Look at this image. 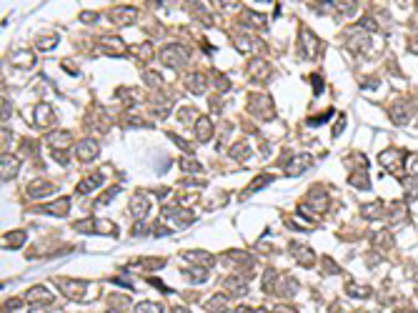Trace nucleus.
I'll return each instance as SVG.
<instances>
[{
    "instance_id": "a878e982",
    "label": "nucleus",
    "mask_w": 418,
    "mask_h": 313,
    "mask_svg": "<svg viewBox=\"0 0 418 313\" xmlns=\"http://www.w3.org/2000/svg\"><path fill=\"white\" fill-rule=\"evenodd\" d=\"M248 153H251V145H248L246 140H241V143H236V145H233V150H231V155H233V158H238V161H243V158H248Z\"/></svg>"
},
{
    "instance_id": "4468645a",
    "label": "nucleus",
    "mask_w": 418,
    "mask_h": 313,
    "mask_svg": "<svg viewBox=\"0 0 418 313\" xmlns=\"http://www.w3.org/2000/svg\"><path fill=\"white\" fill-rule=\"evenodd\" d=\"M246 291H248V286L238 276H231V278L223 281V293H228V296H243Z\"/></svg>"
},
{
    "instance_id": "a18cd8bd",
    "label": "nucleus",
    "mask_w": 418,
    "mask_h": 313,
    "mask_svg": "<svg viewBox=\"0 0 418 313\" xmlns=\"http://www.w3.org/2000/svg\"><path fill=\"white\" fill-rule=\"evenodd\" d=\"M80 20H83V23H95V20H98V15H95V13H83V15H80Z\"/></svg>"
},
{
    "instance_id": "aec40b11",
    "label": "nucleus",
    "mask_w": 418,
    "mask_h": 313,
    "mask_svg": "<svg viewBox=\"0 0 418 313\" xmlns=\"http://www.w3.org/2000/svg\"><path fill=\"white\" fill-rule=\"evenodd\" d=\"M23 243H25V231H13V233H8V236L3 238V246H5V248H13V251L20 248Z\"/></svg>"
},
{
    "instance_id": "f704fd0d",
    "label": "nucleus",
    "mask_w": 418,
    "mask_h": 313,
    "mask_svg": "<svg viewBox=\"0 0 418 313\" xmlns=\"http://www.w3.org/2000/svg\"><path fill=\"white\" fill-rule=\"evenodd\" d=\"M180 166H183V171H185V173H198V171H200V163H198V161H193V158H183V161H180Z\"/></svg>"
},
{
    "instance_id": "09e8293b",
    "label": "nucleus",
    "mask_w": 418,
    "mask_h": 313,
    "mask_svg": "<svg viewBox=\"0 0 418 313\" xmlns=\"http://www.w3.org/2000/svg\"><path fill=\"white\" fill-rule=\"evenodd\" d=\"M273 313H296V311H293V308H286V306H278Z\"/></svg>"
},
{
    "instance_id": "7ed1b4c3",
    "label": "nucleus",
    "mask_w": 418,
    "mask_h": 313,
    "mask_svg": "<svg viewBox=\"0 0 418 313\" xmlns=\"http://www.w3.org/2000/svg\"><path fill=\"white\" fill-rule=\"evenodd\" d=\"M75 153H78V158L83 161V163H90V161H95L98 158V153H100V145L95 143V140H80L78 145H75Z\"/></svg>"
},
{
    "instance_id": "f3484780",
    "label": "nucleus",
    "mask_w": 418,
    "mask_h": 313,
    "mask_svg": "<svg viewBox=\"0 0 418 313\" xmlns=\"http://www.w3.org/2000/svg\"><path fill=\"white\" fill-rule=\"evenodd\" d=\"M291 248H293V256L298 258L301 266H313L316 258H313V251H311V248H306V246H301V243H293Z\"/></svg>"
},
{
    "instance_id": "1a4fd4ad",
    "label": "nucleus",
    "mask_w": 418,
    "mask_h": 313,
    "mask_svg": "<svg viewBox=\"0 0 418 313\" xmlns=\"http://www.w3.org/2000/svg\"><path fill=\"white\" fill-rule=\"evenodd\" d=\"M195 138L200 140V143H205V140H211L213 138V120L211 118H198L195 120Z\"/></svg>"
},
{
    "instance_id": "c85d7f7f",
    "label": "nucleus",
    "mask_w": 418,
    "mask_h": 313,
    "mask_svg": "<svg viewBox=\"0 0 418 313\" xmlns=\"http://www.w3.org/2000/svg\"><path fill=\"white\" fill-rule=\"evenodd\" d=\"M351 186H358L361 191H368V176H366V171H358L356 176H351Z\"/></svg>"
},
{
    "instance_id": "9d476101",
    "label": "nucleus",
    "mask_w": 418,
    "mask_h": 313,
    "mask_svg": "<svg viewBox=\"0 0 418 313\" xmlns=\"http://www.w3.org/2000/svg\"><path fill=\"white\" fill-rule=\"evenodd\" d=\"M18 168H20V158H15L13 153H3V181L15 178Z\"/></svg>"
},
{
    "instance_id": "603ef678",
    "label": "nucleus",
    "mask_w": 418,
    "mask_h": 313,
    "mask_svg": "<svg viewBox=\"0 0 418 313\" xmlns=\"http://www.w3.org/2000/svg\"><path fill=\"white\" fill-rule=\"evenodd\" d=\"M33 313H45V311H33Z\"/></svg>"
},
{
    "instance_id": "5701e85b",
    "label": "nucleus",
    "mask_w": 418,
    "mask_h": 313,
    "mask_svg": "<svg viewBox=\"0 0 418 313\" xmlns=\"http://www.w3.org/2000/svg\"><path fill=\"white\" fill-rule=\"evenodd\" d=\"M408 118H411V113H408L406 105H393V108H391V120H393L396 125H406Z\"/></svg>"
},
{
    "instance_id": "6e6552de",
    "label": "nucleus",
    "mask_w": 418,
    "mask_h": 313,
    "mask_svg": "<svg viewBox=\"0 0 418 313\" xmlns=\"http://www.w3.org/2000/svg\"><path fill=\"white\" fill-rule=\"evenodd\" d=\"M130 211H133L135 218H145V216L150 213V198H148L145 193H135V196L130 198Z\"/></svg>"
},
{
    "instance_id": "3c124183",
    "label": "nucleus",
    "mask_w": 418,
    "mask_h": 313,
    "mask_svg": "<svg viewBox=\"0 0 418 313\" xmlns=\"http://www.w3.org/2000/svg\"><path fill=\"white\" fill-rule=\"evenodd\" d=\"M401 313H413V311H411V308H408V311H401Z\"/></svg>"
},
{
    "instance_id": "a211bd4d",
    "label": "nucleus",
    "mask_w": 418,
    "mask_h": 313,
    "mask_svg": "<svg viewBox=\"0 0 418 313\" xmlns=\"http://www.w3.org/2000/svg\"><path fill=\"white\" fill-rule=\"evenodd\" d=\"M185 85L190 88V93L200 95V93L205 90V75H203V73H190V75L185 78Z\"/></svg>"
},
{
    "instance_id": "f8f14e48",
    "label": "nucleus",
    "mask_w": 418,
    "mask_h": 313,
    "mask_svg": "<svg viewBox=\"0 0 418 313\" xmlns=\"http://www.w3.org/2000/svg\"><path fill=\"white\" fill-rule=\"evenodd\" d=\"M103 181H105V173H103V171H95V173H90V176H88V178L78 186V193H83V196H85V193H93V191H95Z\"/></svg>"
},
{
    "instance_id": "6ab92c4d",
    "label": "nucleus",
    "mask_w": 418,
    "mask_h": 313,
    "mask_svg": "<svg viewBox=\"0 0 418 313\" xmlns=\"http://www.w3.org/2000/svg\"><path fill=\"white\" fill-rule=\"evenodd\" d=\"M68 208H70V201H68V198H58L55 203L43 206V211H45V213H53V216H65Z\"/></svg>"
},
{
    "instance_id": "473e14b6",
    "label": "nucleus",
    "mask_w": 418,
    "mask_h": 313,
    "mask_svg": "<svg viewBox=\"0 0 418 313\" xmlns=\"http://www.w3.org/2000/svg\"><path fill=\"white\" fill-rule=\"evenodd\" d=\"M406 168H408L411 178L418 181V155H408V158H406Z\"/></svg>"
},
{
    "instance_id": "ddd939ff",
    "label": "nucleus",
    "mask_w": 418,
    "mask_h": 313,
    "mask_svg": "<svg viewBox=\"0 0 418 313\" xmlns=\"http://www.w3.org/2000/svg\"><path fill=\"white\" fill-rule=\"evenodd\" d=\"M308 166H311V155L301 153V155H296V158L286 166V173H288V176H298V173H303Z\"/></svg>"
},
{
    "instance_id": "37998d69",
    "label": "nucleus",
    "mask_w": 418,
    "mask_h": 313,
    "mask_svg": "<svg viewBox=\"0 0 418 313\" xmlns=\"http://www.w3.org/2000/svg\"><path fill=\"white\" fill-rule=\"evenodd\" d=\"M358 28H368V30H376V23H373V18H363Z\"/></svg>"
},
{
    "instance_id": "a19ab883",
    "label": "nucleus",
    "mask_w": 418,
    "mask_h": 313,
    "mask_svg": "<svg viewBox=\"0 0 418 313\" xmlns=\"http://www.w3.org/2000/svg\"><path fill=\"white\" fill-rule=\"evenodd\" d=\"M133 50H135V55H140V58H145V60L150 58V43H145V45H135Z\"/></svg>"
},
{
    "instance_id": "b1692460",
    "label": "nucleus",
    "mask_w": 418,
    "mask_h": 313,
    "mask_svg": "<svg viewBox=\"0 0 418 313\" xmlns=\"http://www.w3.org/2000/svg\"><path fill=\"white\" fill-rule=\"evenodd\" d=\"M103 48H108L110 55H123L125 53V43L120 38H105L103 40Z\"/></svg>"
},
{
    "instance_id": "e433bc0d",
    "label": "nucleus",
    "mask_w": 418,
    "mask_h": 313,
    "mask_svg": "<svg viewBox=\"0 0 418 313\" xmlns=\"http://www.w3.org/2000/svg\"><path fill=\"white\" fill-rule=\"evenodd\" d=\"M381 208H383L381 203H371V206L363 208V216L366 218H381Z\"/></svg>"
},
{
    "instance_id": "c9c22d12",
    "label": "nucleus",
    "mask_w": 418,
    "mask_h": 313,
    "mask_svg": "<svg viewBox=\"0 0 418 313\" xmlns=\"http://www.w3.org/2000/svg\"><path fill=\"white\" fill-rule=\"evenodd\" d=\"M271 181H273L271 176H258V178H256L251 186H248V191H246V193H256V188H261V186H268Z\"/></svg>"
},
{
    "instance_id": "c756f323",
    "label": "nucleus",
    "mask_w": 418,
    "mask_h": 313,
    "mask_svg": "<svg viewBox=\"0 0 418 313\" xmlns=\"http://www.w3.org/2000/svg\"><path fill=\"white\" fill-rule=\"evenodd\" d=\"M398 158H403L401 150H386V153H381V163H383V166H393Z\"/></svg>"
},
{
    "instance_id": "423d86ee",
    "label": "nucleus",
    "mask_w": 418,
    "mask_h": 313,
    "mask_svg": "<svg viewBox=\"0 0 418 313\" xmlns=\"http://www.w3.org/2000/svg\"><path fill=\"white\" fill-rule=\"evenodd\" d=\"M301 45H303V55H306V58H316L318 50H321V40H318L308 28L301 30Z\"/></svg>"
},
{
    "instance_id": "de8ad7c7",
    "label": "nucleus",
    "mask_w": 418,
    "mask_h": 313,
    "mask_svg": "<svg viewBox=\"0 0 418 313\" xmlns=\"http://www.w3.org/2000/svg\"><path fill=\"white\" fill-rule=\"evenodd\" d=\"M311 80H313V85H316V93H321V90H323V83H321V78H318V75H313Z\"/></svg>"
},
{
    "instance_id": "4c0bfd02",
    "label": "nucleus",
    "mask_w": 418,
    "mask_h": 313,
    "mask_svg": "<svg viewBox=\"0 0 418 313\" xmlns=\"http://www.w3.org/2000/svg\"><path fill=\"white\" fill-rule=\"evenodd\" d=\"M403 188H408V198H411V201H413V198H418V181H416V178L403 181Z\"/></svg>"
},
{
    "instance_id": "4be33fe9",
    "label": "nucleus",
    "mask_w": 418,
    "mask_h": 313,
    "mask_svg": "<svg viewBox=\"0 0 418 313\" xmlns=\"http://www.w3.org/2000/svg\"><path fill=\"white\" fill-rule=\"evenodd\" d=\"M243 20H246L248 25L258 28V30H266V25H268L266 15H258V13H253V10H246V13H243Z\"/></svg>"
},
{
    "instance_id": "9b49d317",
    "label": "nucleus",
    "mask_w": 418,
    "mask_h": 313,
    "mask_svg": "<svg viewBox=\"0 0 418 313\" xmlns=\"http://www.w3.org/2000/svg\"><path fill=\"white\" fill-rule=\"evenodd\" d=\"M248 75L256 78V80H266L271 75V65L266 60H261V58H253L251 65H248Z\"/></svg>"
},
{
    "instance_id": "cd10ccee",
    "label": "nucleus",
    "mask_w": 418,
    "mask_h": 313,
    "mask_svg": "<svg viewBox=\"0 0 418 313\" xmlns=\"http://www.w3.org/2000/svg\"><path fill=\"white\" fill-rule=\"evenodd\" d=\"M185 276H188L190 283H200V281L208 278V271L205 268H190V271H185Z\"/></svg>"
},
{
    "instance_id": "c03bdc74",
    "label": "nucleus",
    "mask_w": 418,
    "mask_h": 313,
    "mask_svg": "<svg viewBox=\"0 0 418 313\" xmlns=\"http://www.w3.org/2000/svg\"><path fill=\"white\" fill-rule=\"evenodd\" d=\"M178 115H180V120H190V115H193V108H185V105H183Z\"/></svg>"
},
{
    "instance_id": "8fccbe9b",
    "label": "nucleus",
    "mask_w": 418,
    "mask_h": 313,
    "mask_svg": "<svg viewBox=\"0 0 418 313\" xmlns=\"http://www.w3.org/2000/svg\"><path fill=\"white\" fill-rule=\"evenodd\" d=\"M173 313H190V311H185V308H173Z\"/></svg>"
},
{
    "instance_id": "7c9ffc66",
    "label": "nucleus",
    "mask_w": 418,
    "mask_h": 313,
    "mask_svg": "<svg viewBox=\"0 0 418 313\" xmlns=\"http://www.w3.org/2000/svg\"><path fill=\"white\" fill-rule=\"evenodd\" d=\"M48 143H50V145H68V143H70V135H68V133H50V135H48Z\"/></svg>"
},
{
    "instance_id": "2f4dec72",
    "label": "nucleus",
    "mask_w": 418,
    "mask_h": 313,
    "mask_svg": "<svg viewBox=\"0 0 418 313\" xmlns=\"http://www.w3.org/2000/svg\"><path fill=\"white\" fill-rule=\"evenodd\" d=\"M135 313H163V308H160L158 303H150V301H145V303H138Z\"/></svg>"
},
{
    "instance_id": "39448f33",
    "label": "nucleus",
    "mask_w": 418,
    "mask_h": 313,
    "mask_svg": "<svg viewBox=\"0 0 418 313\" xmlns=\"http://www.w3.org/2000/svg\"><path fill=\"white\" fill-rule=\"evenodd\" d=\"M326 191H321V188H313L311 193H308V198H306V203H303V211H313V213H323L326 211Z\"/></svg>"
},
{
    "instance_id": "58836bf2",
    "label": "nucleus",
    "mask_w": 418,
    "mask_h": 313,
    "mask_svg": "<svg viewBox=\"0 0 418 313\" xmlns=\"http://www.w3.org/2000/svg\"><path fill=\"white\" fill-rule=\"evenodd\" d=\"M143 80H145L150 88H160V83H163V80H160V75H155V73H150V70H145V73H143Z\"/></svg>"
},
{
    "instance_id": "0eeeda50",
    "label": "nucleus",
    "mask_w": 418,
    "mask_h": 313,
    "mask_svg": "<svg viewBox=\"0 0 418 313\" xmlns=\"http://www.w3.org/2000/svg\"><path fill=\"white\" fill-rule=\"evenodd\" d=\"M110 20H115L118 25H130V23L138 20V10H135L133 5H128V8H115V10H110Z\"/></svg>"
},
{
    "instance_id": "412c9836",
    "label": "nucleus",
    "mask_w": 418,
    "mask_h": 313,
    "mask_svg": "<svg viewBox=\"0 0 418 313\" xmlns=\"http://www.w3.org/2000/svg\"><path fill=\"white\" fill-rule=\"evenodd\" d=\"M226 306H228L226 293H218V296H213L211 301L205 303V311H208V313H221V311H226Z\"/></svg>"
},
{
    "instance_id": "72a5a7b5",
    "label": "nucleus",
    "mask_w": 418,
    "mask_h": 313,
    "mask_svg": "<svg viewBox=\"0 0 418 313\" xmlns=\"http://www.w3.org/2000/svg\"><path fill=\"white\" fill-rule=\"evenodd\" d=\"M13 63H15V65H28V68H30V65L35 63V58H33L30 53H20V55H13Z\"/></svg>"
},
{
    "instance_id": "dca6fc26",
    "label": "nucleus",
    "mask_w": 418,
    "mask_h": 313,
    "mask_svg": "<svg viewBox=\"0 0 418 313\" xmlns=\"http://www.w3.org/2000/svg\"><path fill=\"white\" fill-rule=\"evenodd\" d=\"M25 301H28V303H50V301H53V296L48 293V288L35 286V288H30V291H28Z\"/></svg>"
},
{
    "instance_id": "f257e3e1",
    "label": "nucleus",
    "mask_w": 418,
    "mask_h": 313,
    "mask_svg": "<svg viewBox=\"0 0 418 313\" xmlns=\"http://www.w3.org/2000/svg\"><path fill=\"white\" fill-rule=\"evenodd\" d=\"M160 60H163V65H168V68H183L185 60H188V50H185L183 45H165V48L160 50Z\"/></svg>"
},
{
    "instance_id": "ea45409f",
    "label": "nucleus",
    "mask_w": 418,
    "mask_h": 313,
    "mask_svg": "<svg viewBox=\"0 0 418 313\" xmlns=\"http://www.w3.org/2000/svg\"><path fill=\"white\" fill-rule=\"evenodd\" d=\"M348 293H351L353 298H366V296H368V288H363V286H356V283H351V286H348Z\"/></svg>"
},
{
    "instance_id": "bb28decb",
    "label": "nucleus",
    "mask_w": 418,
    "mask_h": 313,
    "mask_svg": "<svg viewBox=\"0 0 418 313\" xmlns=\"http://www.w3.org/2000/svg\"><path fill=\"white\" fill-rule=\"evenodd\" d=\"M185 261H198L203 266H213V256H208V253H183Z\"/></svg>"
},
{
    "instance_id": "49530a36",
    "label": "nucleus",
    "mask_w": 418,
    "mask_h": 313,
    "mask_svg": "<svg viewBox=\"0 0 418 313\" xmlns=\"http://www.w3.org/2000/svg\"><path fill=\"white\" fill-rule=\"evenodd\" d=\"M18 306H23V301H20V298H13V301L5 303V311H13V308H18Z\"/></svg>"
},
{
    "instance_id": "20e7f679",
    "label": "nucleus",
    "mask_w": 418,
    "mask_h": 313,
    "mask_svg": "<svg viewBox=\"0 0 418 313\" xmlns=\"http://www.w3.org/2000/svg\"><path fill=\"white\" fill-rule=\"evenodd\" d=\"M248 110L256 113V115H261V118H266V120L273 118V108H271V100L266 95H253L251 103H248Z\"/></svg>"
},
{
    "instance_id": "393cba45",
    "label": "nucleus",
    "mask_w": 418,
    "mask_h": 313,
    "mask_svg": "<svg viewBox=\"0 0 418 313\" xmlns=\"http://www.w3.org/2000/svg\"><path fill=\"white\" fill-rule=\"evenodd\" d=\"M50 120H53L50 105H43V103H40V105L35 108V123H38V125H45V123H50Z\"/></svg>"
},
{
    "instance_id": "79ce46f5",
    "label": "nucleus",
    "mask_w": 418,
    "mask_h": 313,
    "mask_svg": "<svg viewBox=\"0 0 418 313\" xmlns=\"http://www.w3.org/2000/svg\"><path fill=\"white\" fill-rule=\"evenodd\" d=\"M55 43H58V35H50L48 40H45V38H40V40H38V48H53Z\"/></svg>"
},
{
    "instance_id": "2eb2a0df",
    "label": "nucleus",
    "mask_w": 418,
    "mask_h": 313,
    "mask_svg": "<svg viewBox=\"0 0 418 313\" xmlns=\"http://www.w3.org/2000/svg\"><path fill=\"white\" fill-rule=\"evenodd\" d=\"M50 193H53V183H48V181H35V183L28 186L30 198H43V196H50Z\"/></svg>"
},
{
    "instance_id": "f03ea898",
    "label": "nucleus",
    "mask_w": 418,
    "mask_h": 313,
    "mask_svg": "<svg viewBox=\"0 0 418 313\" xmlns=\"http://www.w3.org/2000/svg\"><path fill=\"white\" fill-rule=\"evenodd\" d=\"M58 286L63 288V293L73 301H85V283L83 281H70V278H58Z\"/></svg>"
}]
</instances>
